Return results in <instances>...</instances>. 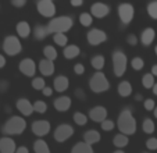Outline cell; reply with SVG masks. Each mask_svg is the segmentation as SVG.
<instances>
[{"label": "cell", "mask_w": 157, "mask_h": 153, "mask_svg": "<svg viewBox=\"0 0 157 153\" xmlns=\"http://www.w3.org/2000/svg\"><path fill=\"white\" fill-rule=\"evenodd\" d=\"M117 128H118L120 132L125 134V135H133L138 130V123L136 118L133 117V113L129 107H124V109L120 112L118 117H117Z\"/></svg>", "instance_id": "6da1fadb"}, {"label": "cell", "mask_w": 157, "mask_h": 153, "mask_svg": "<svg viewBox=\"0 0 157 153\" xmlns=\"http://www.w3.org/2000/svg\"><path fill=\"white\" fill-rule=\"evenodd\" d=\"M27 130V121L24 116H11L2 127V132L4 135H21Z\"/></svg>", "instance_id": "7a4b0ae2"}, {"label": "cell", "mask_w": 157, "mask_h": 153, "mask_svg": "<svg viewBox=\"0 0 157 153\" xmlns=\"http://www.w3.org/2000/svg\"><path fill=\"white\" fill-rule=\"evenodd\" d=\"M74 27V20L70 15H56V17L50 18L48 24V28L50 33H57V32H68L71 28Z\"/></svg>", "instance_id": "3957f363"}, {"label": "cell", "mask_w": 157, "mask_h": 153, "mask_svg": "<svg viewBox=\"0 0 157 153\" xmlns=\"http://www.w3.org/2000/svg\"><path fill=\"white\" fill-rule=\"evenodd\" d=\"M89 88L93 93H104L110 89V81L103 71H96L90 80H89Z\"/></svg>", "instance_id": "277c9868"}, {"label": "cell", "mask_w": 157, "mask_h": 153, "mask_svg": "<svg viewBox=\"0 0 157 153\" xmlns=\"http://www.w3.org/2000/svg\"><path fill=\"white\" fill-rule=\"evenodd\" d=\"M111 61H113V73L117 78H121L128 68V57L127 54L120 49H116L111 53Z\"/></svg>", "instance_id": "5b68a950"}, {"label": "cell", "mask_w": 157, "mask_h": 153, "mask_svg": "<svg viewBox=\"0 0 157 153\" xmlns=\"http://www.w3.org/2000/svg\"><path fill=\"white\" fill-rule=\"evenodd\" d=\"M3 52L7 56H17L22 52V45H21L20 36L7 35L3 41Z\"/></svg>", "instance_id": "8992f818"}, {"label": "cell", "mask_w": 157, "mask_h": 153, "mask_svg": "<svg viewBox=\"0 0 157 153\" xmlns=\"http://www.w3.org/2000/svg\"><path fill=\"white\" fill-rule=\"evenodd\" d=\"M36 10L44 18H53L57 13L54 0H36Z\"/></svg>", "instance_id": "52a82bcc"}, {"label": "cell", "mask_w": 157, "mask_h": 153, "mask_svg": "<svg viewBox=\"0 0 157 153\" xmlns=\"http://www.w3.org/2000/svg\"><path fill=\"white\" fill-rule=\"evenodd\" d=\"M117 15H118L121 24L129 25L132 20L135 18V7L131 3H121L117 7Z\"/></svg>", "instance_id": "ba28073f"}, {"label": "cell", "mask_w": 157, "mask_h": 153, "mask_svg": "<svg viewBox=\"0 0 157 153\" xmlns=\"http://www.w3.org/2000/svg\"><path fill=\"white\" fill-rule=\"evenodd\" d=\"M72 135H74V127L67 123H63V124H60V125H57L53 132L54 141L59 142V143H63V142L68 141Z\"/></svg>", "instance_id": "9c48e42d"}, {"label": "cell", "mask_w": 157, "mask_h": 153, "mask_svg": "<svg viewBox=\"0 0 157 153\" xmlns=\"http://www.w3.org/2000/svg\"><path fill=\"white\" fill-rule=\"evenodd\" d=\"M86 41L90 46H99V45L104 43L107 41V33L103 29H99V28H92L89 29L86 33Z\"/></svg>", "instance_id": "30bf717a"}, {"label": "cell", "mask_w": 157, "mask_h": 153, "mask_svg": "<svg viewBox=\"0 0 157 153\" xmlns=\"http://www.w3.org/2000/svg\"><path fill=\"white\" fill-rule=\"evenodd\" d=\"M31 130H32V134L36 135L38 138H43L46 136L52 130V124L50 121L48 120H35L31 125Z\"/></svg>", "instance_id": "8fae6325"}, {"label": "cell", "mask_w": 157, "mask_h": 153, "mask_svg": "<svg viewBox=\"0 0 157 153\" xmlns=\"http://www.w3.org/2000/svg\"><path fill=\"white\" fill-rule=\"evenodd\" d=\"M18 70L22 75L29 76V78H33L38 71V64L33 61L32 59L27 57V59H22L20 63H18Z\"/></svg>", "instance_id": "7c38bea8"}, {"label": "cell", "mask_w": 157, "mask_h": 153, "mask_svg": "<svg viewBox=\"0 0 157 153\" xmlns=\"http://www.w3.org/2000/svg\"><path fill=\"white\" fill-rule=\"evenodd\" d=\"M15 107H17L18 113H21V116H24V117H29L33 113V103L27 97H18L15 102Z\"/></svg>", "instance_id": "4fadbf2b"}, {"label": "cell", "mask_w": 157, "mask_h": 153, "mask_svg": "<svg viewBox=\"0 0 157 153\" xmlns=\"http://www.w3.org/2000/svg\"><path fill=\"white\" fill-rule=\"evenodd\" d=\"M90 14L95 18H98V20L106 18L110 14V6L103 3V2H96V3H93L90 6Z\"/></svg>", "instance_id": "5bb4252c"}, {"label": "cell", "mask_w": 157, "mask_h": 153, "mask_svg": "<svg viewBox=\"0 0 157 153\" xmlns=\"http://www.w3.org/2000/svg\"><path fill=\"white\" fill-rule=\"evenodd\" d=\"M72 106V99L67 95H61V96L56 97L53 100V107L60 113H64V112H68Z\"/></svg>", "instance_id": "9a60e30c"}, {"label": "cell", "mask_w": 157, "mask_h": 153, "mask_svg": "<svg viewBox=\"0 0 157 153\" xmlns=\"http://www.w3.org/2000/svg\"><path fill=\"white\" fill-rule=\"evenodd\" d=\"M107 116H109V112H107V109L104 106H93L92 109L89 110V118L92 121H95V123H99L100 124L101 121H104L107 118Z\"/></svg>", "instance_id": "2e32d148"}, {"label": "cell", "mask_w": 157, "mask_h": 153, "mask_svg": "<svg viewBox=\"0 0 157 153\" xmlns=\"http://www.w3.org/2000/svg\"><path fill=\"white\" fill-rule=\"evenodd\" d=\"M53 88H54V91L59 92V93L65 92L70 88V78L67 75H63V74L56 75L53 80Z\"/></svg>", "instance_id": "e0dca14e"}, {"label": "cell", "mask_w": 157, "mask_h": 153, "mask_svg": "<svg viewBox=\"0 0 157 153\" xmlns=\"http://www.w3.org/2000/svg\"><path fill=\"white\" fill-rule=\"evenodd\" d=\"M54 70H56V67H54V61H52V60H49V59H42L38 63V71L43 76L53 75Z\"/></svg>", "instance_id": "ac0fdd59"}, {"label": "cell", "mask_w": 157, "mask_h": 153, "mask_svg": "<svg viewBox=\"0 0 157 153\" xmlns=\"http://www.w3.org/2000/svg\"><path fill=\"white\" fill-rule=\"evenodd\" d=\"M154 39H156V31L151 27H147V28H145V29H142V32H140V35H139V42L145 47L150 46L154 42Z\"/></svg>", "instance_id": "d6986e66"}, {"label": "cell", "mask_w": 157, "mask_h": 153, "mask_svg": "<svg viewBox=\"0 0 157 153\" xmlns=\"http://www.w3.org/2000/svg\"><path fill=\"white\" fill-rule=\"evenodd\" d=\"M17 145L11 136H3L0 138V153H15Z\"/></svg>", "instance_id": "ffe728a7"}, {"label": "cell", "mask_w": 157, "mask_h": 153, "mask_svg": "<svg viewBox=\"0 0 157 153\" xmlns=\"http://www.w3.org/2000/svg\"><path fill=\"white\" fill-rule=\"evenodd\" d=\"M15 32H17V35L20 36V38L27 39V38H29V35L32 33V28H31L28 21L21 20V21H18L17 25H15Z\"/></svg>", "instance_id": "44dd1931"}, {"label": "cell", "mask_w": 157, "mask_h": 153, "mask_svg": "<svg viewBox=\"0 0 157 153\" xmlns=\"http://www.w3.org/2000/svg\"><path fill=\"white\" fill-rule=\"evenodd\" d=\"M81 54V49L77 45H67L65 47H63V56L65 57V60H74Z\"/></svg>", "instance_id": "7402d4cb"}, {"label": "cell", "mask_w": 157, "mask_h": 153, "mask_svg": "<svg viewBox=\"0 0 157 153\" xmlns=\"http://www.w3.org/2000/svg\"><path fill=\"white\" fill-rule=\"evenodd\" d=\"M49 35H52L49 31L48 25H42V24H36L33 27V38L36 41H44Z\"/></svg>", "instance_id": "603a6c76"}, {"label": "cell", "mask_w": 157, "mask_h": 153, "mask_svg": "<svg viewBox=\"0 0 157 153\" xmlns=\"http://www.w3.org/2000/svg\"><path fill=\"white\" fill-rule=\"evenodd\" d=\"M132 85H131L129 81H121L117 86V93L121 97H129L132 95Z\"/></svg>", "instance_id": "cb8c5ba5"}, {"label": "cell", "mask_w": 157, "mask_h": 153, "mask_svg": "<svg viewBox=\"0 0 157 153\" xmlns=\"http://www.w3.org/2000/svg\"><path fill=\"white\" fill-rule=\"evenodd\" d=\"M100 139H101L100 132L96 131V130H88L85 134H83V141L89 145L98 143V142H100Z\"/></svg>", "instance_id": "d4e9b609"}, {"label": "cell", "mask_w": 157, "mask_h": 153, "mask_svg": "<svg viewBox=\"0 0 157 153\" xmlns=\"http://www.w3.org/2000/svg\"><path fill=\"white\" fill-rule=\"evenodd\" d=\"M128 143H129L128 135H125V134H122V132H118L117 135H114L113 145L117 147V149H124V147L128 146Z\"/></svg>", "instance_id": "484cf974"}, {"label": "cell", "mask_w": 157, "mask_h": 153, "mask_svg": "<svg viewBox=\"0 0 157 153\" xmlns=\"http://www.w3.org/2000/svg\"><path fill=\"white\" fill-rule=\"evenodd\" d=\"M71 153H95V150H93L92 145L86 143V142L83 141V142H77V143L72 146Z\"/></svg>", "instance_id": "4316f807"}, {"label": "cell", "mask_w": 157, "mask_h": 153, "mask_svg": "<svg viewBox=\"0 0 157 153\" xmlns=\"http://www.w3.org/2000/svg\"><path fill=\"white\" fill-rule=\"evenodd\" d=\"M90 65L95 68L96 71H101L106 65V57L103 54H95V56L90 59Z\"/></svg>", "instance_id": "83f0119b"}, {"label": "cell", "mask_w": 157, "mask_h": 153, "mask_svg": "<svg viewBox=\"0 0 157 153\" xmlns=\"http://www.w3.org/2000/svg\"><path fill=\"white\" fill-rule=\"evenodd\" d=\"M42 53H43L44 59H49V60H52V61H56L57 57H59V53H57L56 47L52 46V45H46V46L43 47V50H42Z\"/></svg>", "instance_id": "f1b7e54d"}, {"label": "cell", "mask_w": 157, "mask_h": 153, "mask_svg": "<svg viewBox=\"0 0 157 153\" xmlns=\"http://www.w3.org/2000/svg\"><path fill=\"white\" fill-rule=\"evenodd\" d=\"M33 152L35 153H52L49 145L46 143L42 138L36 139V141L33 142Z\"/></svg>", "instance_id": "f546056e"}, {"label": "cell", "mask_w": 157, "mask_h": 153, "mask_svg": "<svg viewBox=\"0 0 157 153\" xmlns=\"http://www.w3.org/2000/svg\"><path fill=\"white\" fill-rule=\"evenodd\" d=\"M142 130L145 134L151 135V134L154 132V130H156V124H154V121L151 120V118L146 117V118H143V121H142Z\"/></svg>", "instance_id": "4dcf8cb0"}, {"label": "cell", "mask_w": 157, "mask_h": 153, "mask_svg": "<svg viewBox=\"0 0 157 153\" xmlns=\"http://www.w3.org/2000/svg\"><path fill=\"white\" fill-rule=\"evenodd\" d=\"M53 42L56 43V46L65 47L67 45H68V36L65 35V33H63V32L53 33Z\"/></svg>", "instance_id": "1f68e13d"}, {"label": "cell", "mask_w": 157, "mask_h": 153, "mask_svg": "<svg viewBox=\"0 0 157 153\" xmlns=\"http://www.w3.org/2000/svg\"><path fill=\"white\" fill-rule=\"evenodd\" d=\"M88 118H89V116H86L85 113H82V112H75L74 116H72V121H74V124H77L78 127L86 125Z\"/></svg>", "instance_id": "d6a6232c"}, {"label": "cell", "mask_w": 157, "mask_h": 153, "mask_svg": "<svg viewBox=\"0 0 157 153\" xmlns=\"http://www.w3.org/2000/svg\"><path fill=\"white\" fill-rule=\"evenodd\" d=\"M156 76L153 75L151 73H146L142 75V86L146 89H151L153 88V85L156 84V80H154Z\"/></svg>", "instance_id": "836d02e7"}, {"label": "cell", "mask_w": 157, "mask_h": 153, "mask_svg": "<svg viewBox=\"0 0 157 153\" xmlns=\"http://www.w3.org/2000/svg\"><path fill=\"white\" fill-rule=\"evenodd\" d=\"M93 18H95V17H93L90 13H88V11L81 13V14H79V24L82 25V27L89 28L93 24Z\"/></svg>", "instance_id": "e575fe53"}, {"label": "cell", "mask_w": 157, "mask_h": 153, "mask_svg": "<svg viewBox=\"0 0 157 153\" xmlns=\"http://www.w3.org/2000/svg\"><path fill=\"white\" fill-rule=\"evenodd\" d=\"M33 112L38 113V114H44V113L48 112V103L40 99L35 100V103H33Z\"/></svg>", "instance_id": "d590c367"}, {"label": "cell", "mask_w": 157, "mask_h": 153, "mask_svg": "<svg viewBox=\"0 0 157 153\" xmlns=\"http://www.w3.org/2000/svg\"><path fill=\"white\" fill-rule=\"evenodd\" d=\"M31 86L36 91H42L46 86V81H44L43 76H33L32 81H31Z\"/></svg>", "instance_id": "8d00e7d4"}, {"label": "cell", "mask_w": 157, "mask_h": 153, "mask_svg": "<svg viewBox=\"0 0 157 153\" xmlns=\"http://www.w3.org/2000/svg\"><path fill=\"white\" fill-rule=\"evenodd\" d=\"M146 11L151 20H157V0H151L146 7Z\"/></svg>", "instance_id": "74e56055"}, {"label": "cell", "mask_w": 157, "mask_h": 153, "mask_svg": "<svg viewBox=\"0 0 157 153\" xmlns=\"http://www.w3.org/2000/svg\"><path fill=\"white\" fill-rule=\"evenodd\" d=\"M131 67H132L135 71H140L143 67H145V60L139 56L133 57V59L131 60Z\"/></svg>", "instance_id": "f35d334b"}, {"label": "cell", "mask_w": 157, "mask_h": 153, "mask_svg": "<svg viewBox=\"0 0 157 153\" xmlns=\"http://www.w3.org/2000/svg\"><path fill=\"white\" fill-rule=\"evenodd\" d=\"M100 127H101V130H103V131L109 132V131H113L114 128H116L117 124L114 123L113 120H109V118H106L104 121H101V123H100Z\"/></svg>", "instance_id": "ab89813d"}, {"label": "cell", "mask_w": 157, "mask_h": 153, "mask_svg": "<svg viewBox=\"0 0 157 153\" xmlns=\"http://www.w3.org/2000/svg\"><path fill=\"white\" fill-rule=\"evenodd\" d=\"M143 107H145V110H147V112H153L154 107H156V102H154V99H151V97L145 99L143 100Z\"/></svg>", "instance_id": "60d3db41"}, {"label": "cell", "mask_w": 157, "mask_h": 153, "mask_svg": "<svg viewBox=\"0 0 157 153\" xmlns=\"http://www.w3.org/2000/svg\"><path fill=\"white\" fill-rule=\"evenodd\" d=\"M125 41H127V43L129 45V46H136L138 42H139V38H138L135 33H128Z\"/></svg>", "instance_id": "b9f144b4"}, {"label": "cell", "mask_w": 157, "mask_h": 153, "mask_svg": "<svg viewBox=\"0 0 157 153\" xmlns=\"http://www.w3.org/2000/svg\"><path fill=\"white\" fill-rule=\"evenodd\" d=\"M146 147L149 150H157V138L156 136H150L146 141Z\"/></svg>", "instance_id": "7bdbcfd3"}, {"label": "cell", "mask_w": 157, "mask_h": 153, "mask_svg": "<svg viewBox=\"0 0 157 153\" xmlns=\"http://www.w3.org/2000/svg\"><path fill=\"white\" fill-rule=\"evenodd\" d=\"M74 73L77 74V75H83V74H85V65H83L82 63L74 64Z\"/></svg>", "instance_id": "ee69618b"}, {"label": "cell", "mask_w": 157, "mask_h": 153, "mask_svg": "<svg viewBox=\"0 0 157 153\" xmlns=\"http://www.w3.org/2000/svg\"><path fill=\"white\" fill-rule=\"evenodd\" d=\"M27 2L28 0H10L11 6L17 7V9H22V7H25L27 6Z\"/></svg>", "instance_id": "f6af8a7d"}, {"label": "cell", "mask_w": 157, "mask_h": 153, "mask_svg": "<svg viewBox=\"0 0 157 153\" xmlns=\"http://www.w3.org/2000/svg\"><path fill=\"white\" fill-rule=\"evenodd\" d=\"M74 95H75V97H78L79 100H85L86 99V93H85V91H83L82 88H77V89H75Z\"/></svg>", "instance_id": "bcb514c9"}, {"label": "cell", "mask_w": 157, "mask_h": 153, "mask_svg": "<svg viewBox=\"0 0 157 153\" xmlns=\"http://www.w3.org/2000/svg\"><path fill=\"white\" fill-rule=\"evenodd\" d=\"M9 86H10L9 81L0 80V93H6V92L9 91Z\"/></svg>", "instance_id": "7dc6e473"}, {"label": "cell", "mask_w": 157, "mask_h": 153, "mask_svg": "<svg viewBox=\"0 0 157 153\" xmlns=\"http://www.w3.org/2000/svg\"><path fill=\"white\" fill-rule=\"evenodd\" d=\"M53 92H54V88H52V86H48V85L42 89V93H43V96H46V97L53 96Z\"/></svg>", "instance_id": "c3c4849f"}, {"label": "cell", "mask_w": 157, "mask_h": 153, "mask_svg": "<svg viewBox=\"0 0 157 153\" xmlns=\"http://www.w3.org/2000/svg\"><path fill=\"white\" fill-rule=\"evenodd\" d=\"M70 4L72 7H81L83 4V0H70Z\"/></svg>", "instance_id": "681fc988"}, {"label": "cell", "mask_w": 157, "mask_h": 153, "mask_svg": "<svg viewBox=\"0 0 157 153\" xmlns=\"http://www.w3.org/2000/svg\"><path fill=\"white\" fill-rule=\"evenodd\" d=\"M6 64H7L6 56H4V54H2V53H0V70H2V68H4V67H6Z\"/></svg>", "instance_id": "f907efd6"}, {"label": "cell", "mask_w": 157, "mask_h": 153, "mask_svg": "<svg viewBox=\"0 0 157 153\" xmlns=\"http://www.w3.org/2000/svg\"><path fill=\"white\" fill-rule=\"evenodd\" d=\"M15 153H29V149L27 146H20V147H17Z\"/></svg>", "instance_id": "816d5d0a"}, {"label": "cell", "mask_w": 157, "mask_h": 153, "mask_svg": "<svg viewBox=\"0 0 157 153\" xmlns=\"http://www.w3.org/2000/svg\"><path fill=\"white\" fill-rule=\"evenodd\" d=\"M150 73L153 74L154 76H157V64H153V65H151V68H150Z\"/></svg>", "instance_id": "f5cc1de1"}, {"label": "cell", "mask_w": 157, "mask_h": 153, "mask_svg": "<svg viewBox=\"0 0 157 153\" xmlns=\"http://www.w3.org/2000/svg\"><path fill=\"white\" fill-rule=\"evenodd\" d=\"M133 97H135V100H136V102H143V100H145V97H143L140 93H136Z\"/></svg>", "instance_id": "db71d44e"}, {"label": "cell", "mask_w": 157, "mask_h": 153, "mask_svg": "<svg viewBox=\"0 0 157 153\" xmlns=\"http://www.w3.org/2000/svg\"><path fill=\"white\" fill-rule=\"evenodd\" d=\"M151 93L154 95V96H157V82L153 85V88H151Z\"/></svg>", "instance_id": "11a10c76"}, {"label": "cell", "mask_w": 157, "mask_h": 153, "mask_svg": "<svg viewBox=\"0 0 157 153\" xmlns=\"http://www.w3.org/2000/svg\"><path fill=\"white\" fill-rule=\"evenodd\" d=\"M153 116H154V117L157 118V106L154 107V110H153Z\"/></svg>", "instance_id": "9f6ffc18"}, {"label": "cell", "mask_w": 157, "mask_h": 153, "mask_svg": "<svg viewBox=\"0 0 157 153\" xmlns=\"http://www.w3.org/2000/svg\"><path fill=\"white\" fill-rule=\"evenodd\" d=\"M113 153H125V152H124V150H122V149H117L116 152H113Z\"/></svg>", "instance_id": "6f0895ef"}, {"label": "cell", "mask_w": 157, "mask_h": 153, "mask_svg": "<svg viewBox=\"0 0 157 153\" xmlns=\"http://www.w3.org/2000/svg\"><path fill=\"white\" fill-rule=\"evenodd\" d=\"M154 53H156V56H157V45L154 46Z\"/></svg>", "instance_id": "680465c9"}]
</instances>
